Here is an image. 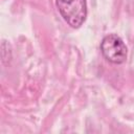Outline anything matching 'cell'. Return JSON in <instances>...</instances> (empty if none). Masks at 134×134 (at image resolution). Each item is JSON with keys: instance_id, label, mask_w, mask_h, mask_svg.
<instances>
[{"instance_id": "1", "label": "cell", "mask_w": 134, "mask_h": 134, "mask_svg": "<svg viewBox=\"0 0 134 134\" xmlns=\"http://www.w3.org/2000/svg\"><path fill=\"white\" fill-rule=\"evenodd\" d=\"M63 19L73 28L83 25L87 17L86 0H55Z\"/></svg>"}, {"instance_id": "2", "label": "cell", "mask_w": 134, "mask_h": 134, "mask_svg": "<svg viewBox=\"0 0 134 134\" xmlns=\"http://www.w3.org/2000/svg\"><path fill=\"white\" fill-rule=\"evenodd\" d=\"M100 50L105 59L113 64H121L127 59L128 49L120 37L115 34L107 35L102 43Z\"/></svg>"}]
</instances>
